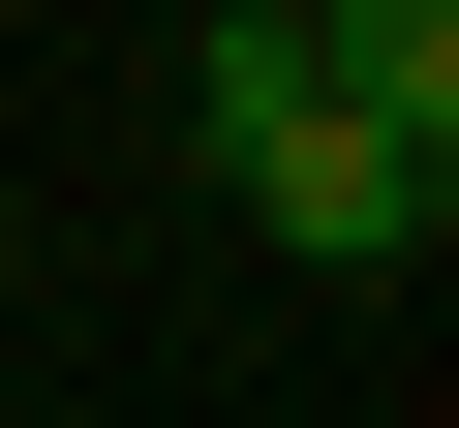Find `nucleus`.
Wrapping results in <instances>:
<instances>
[{
    "label": "nucleus",
    "mask_w": 459,
    "mask_h": 428,
    "mask_svg": "<svg viewBox=\"0 0 459 428\" xmlns=\"http://www.w3.org/2000/svg\"><path fill=\"white\" fill-rule=\"evenodd\" d=\"M184 184L246 214V245H307V276H429V245H459V153H429V123H337V92H276V123H214Z\"/></svg>",
    "instance_id": "nucleus-1"
},
{
    "label": "nucleus",
    "mask_w": 459,
    "mask_h": 428,
    "mask_svg": "<svg viewBox=\"0 0 459 428\" xmlns=\"http://www.w3.org/2000/svg\"><path fill=\"white\" fill-rule=\"evenodd\" d=\"M276 31H307L337 123H429V153H459V0H276Z\"/></svg>",
    "instance_id": "nucleus-2"
}]
</instances>
